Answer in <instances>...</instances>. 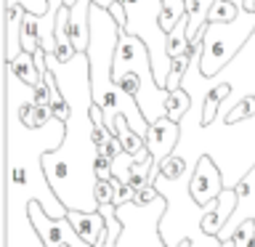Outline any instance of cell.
I'll return each mask as SVG.
<instances>
[{
  "instance_id": "obj_1",
  "label": "cell",
  "mask_w": 255,
  "mask_h": 247,
  "mask_svg": "<svg viewBox=\"0 0 255 247\" xmlns=\"http://www.w3.org/2000/svg\"><path fill=\"white\" fill-rule=\"evenodd\" d=\"M45 61L59 80L64 99L69 101L72 115L67 120V135L56 151L43 157L53 191L69 210L96 213V157L99 146L93 141V91H91V61L88 53H75L72 61H59L56 53H45Z\"/></svg>"
},
{
  "instance_id": "obj_2",
  "label": "cell",
  "mask_w": 255,
  "mask_h": 247,
  "mask_svg": "<svg viewBox=\"0 0 255 247\" xmlns=\"http://www.w3.org/2000/svg\"><path fill=\"white\" fill-rule=\"evenodd\" d=\"M67 123L51 117L43 127H27L19 104L5 93V226L29 218V202H40L51 218H67L69 207L53 191L43 157L64 143Z\"/></svg>"
},
{
  "instance_id": "obj_3",
  "label": "cell",
  "mask_w": 255,
  "mask_h": 247,
  "mask_svg": "<svg viewBox=\"0 0 255 247\" xmlns=\"http://www.w3.org/2000/svg\"><path fill=\"white\" fill-rule=\"evenodd\" d=\"M115 83L123 88L125 93H130L135 104L141 107L143 117L151 123H157L159 117H167L165 101H167V88H159L154 69H151V53L149 45L143 43L138 35L130 32H120V43L115 51V69H112Z\"/></svg>"
},
{
  "instance_id": "obj_4",
  "label": "cell",
  "mask_w": 255,
  "mask_h": 247,
  "mask_svg": "<svg viewBox=\"0 0 255 247\" xmlns=\"http://www.w3.org/2000/svg\"><path fill=\"white\" fill-rule=\"evenodd\" d=\"M255 32V11H239L234 21H223V24H213L207 21V27L202 29V67L205 77H215L234 56L245 48V43L253 37Z\"/></svg>"
},
{
  "instance_id": "obj_5",
  "label": "cell",
  "mask_w": 255,
  "mask_h": 247,
  "mask_svg": "<svg viewBox=\"0 0 255 247\" xmlns=\"http://www.w3.org/2000/svg\"><path fill=\"white\" fill-rule=\"evenodd\" d=\"M123 3L128 13V27L125 32L138 35L149 45L151 53V69L159 88H165L167 75H170L173 59L167 56V32L159 27V13H162V0H117Z\"/></svg>"
},
{
  "instance_id": "obj_6",
  "label": "cell",
  "mask_w": 255,
  "mask_h": 247,
  "mask_svg": "<svg viewBox=\"0 0 255 247\" xmlns=\"http://www.w3.org/2000/svg\"><path fill=\"white\" fill-rule=\"evenodd\" d=\"M167 210V199L157 197L149 205H135L125 202L117 207V218L123 223L117 247H167L162 234H159V223ZM181 247H191V242H183Z\"/></svg>"
},
{
  "instance_id": "obj_7",
  "label": "cell",
  "mask_w": 255,
  "mask_h": 247,
  "mask_svg": "<svg viewBox=\"0 0 255 247\" xmlns=\"http://www.w3.org/2000/svg\"><path fill=\"white\" fill-rule=\"evenodd\" d=\"M191 197L197 199L199 205H210L221 197V191L226 189V181H223V173L218 162L210 154H202L194 165V173H191Z\"/></svg>"
},
{
  "instance_id": "obj_8",
  "label": "cell",
  "mask_w": 255,
  "mask_h": 247,
  "mask_svg": "<svg viewBox=\"0 0 255 247\" xmlns=\"http://www.w3.org/2000/svg\"><path fill=\"white\" fill-rule=\"evenodd\" d=\"M178 141H181V123H173L170 117H159L157 123L149 125L146 149L151 151L157 165H162V159L178 149Z\"/></svg>"
},
{
  "instance_id": "obj_9",
  "label": "cell",
  "mask_w": 255,
  "mask_h": 247,
  "mask_svg": "<svg viewBox=\"0 0 255 247\" xmlns=\"http://www.w3.org/2000/svg\"><path fill=\"white\" fill-rule=\"evenodd\" d=\"M234 189H237L239 205H237L234 215L229 218V223L221 229V234H218L221 242L231 239V234H234V229L239 226V223H245V221H253V218H255V165L245 173V178L239 181Z\"/></svg>"
},
{
  "instance_id": "obj_10",
  "label": "cell",
  "mask_w": 255,
  "mask_h": 247,
  "mask_svg": "<svg viewBox=\"0 0 255 247\" xmlns=\"http://www.w3.org/2000/svg\"><path fill=\"white\" fill-rule=\"evenodd\" d=\"M91 3L93 0H77L69 13V35L77 53H88L91 45Z\"/></svg>"
},
{
  "instance_id": "obj_11",
  "label": "cell",
  "mask_w": 255,
  "mask_h": 247,
  "mask_svg": "<svg viewBox=\"0 0 255 247\" xmlns=\"http://www.w3.org/2000/svg\"><path fill=\"white\" fill-rule=\"evenodd\" d=\"M69 223L75 226V231L80 237L85 239L88 245H99V239L104 237V231H107V218H104L101 210L96 213H83V210H69L67 213Z\"/></svg>"
},
{
  "instance_id": "obj_12",
  "label": "cell",
  "mask_w": 255,
  "mask_h": 247,
  "mask_svg": "<svg viewBox=\"0 0 255 247\" xmlns=\"http://www.w3.org/2000/svg\"><path fill=\"white\" fill-rule=\"evenodd\" d=\"M24 8L19 3L5 0V61H13L24 48H21V21H24Z\"/></svg>"
},
{
  "instance_id": "obj_13",
  "label": "cell",
  "mask_w": 255,
  "mask_h": 247,
  "mask_svg": "<svg viewBox=\"0 0 255 247\" xmlns=\"http://www.w3.org/2000/svg\"><path fill=\"white\" fill-rule=\"evenodd\" d=\"M115 135L120 138V143H123V149L128 151V154H133L135 159H146L151 157V151L146 149V138H143L141 133H135L130 123H128V117L120 115L115 120Z\"/></svg>"
},
{
  "instance_id": "obj_14",
  "label": "cell",
  "mask_w": 255,
  "mask_h": 247,
  "mask_svg": "<svg viewBox=\"0 0 255 247\" xmlns=\"http://www.w3.org/2000/svg\"><path fill=\"white\" fill-rule=\"evenodd\" d=\"M215 0H186V35L191 43H197L202 29L207 27V16H210Z\"/></svg>"
},
{
  "instance_id": "obj_15",
  "label": "cell",
  "mask_w": 255,
  "mask_h": 247,
  "mask_svg": "<svg viewBox=\"0 0 255 247\" xmlns=\"http://www.w3.org/2000/svg\"><path fill=\"white\" fill-rule=\"evenodd\" d=\"M5 67L13 72L19 80H24L27 85H40L43 83V75H40V69H37V61H35V53H27V51H21L19 56H16L13 61H5Z\"/></svg>"
},
{
  "instance_id": "obj_16",
  "label": "cell",
  "mask_w": 255,
  "mask_h": 247,
  "mask_svg": "<svg viewBox=\"0 0 255 247\" xmlns=\"http://www.w3.org/2000/svg\"><path fill=\"white\" fill-rule=\"evenodd\" d=\"M191 96L186 88H175V91L167 93V101H165V112H167V117L173 120V123H181L183 117H186V112L191 109Z\"/></svg>"
},
{
  "instance_id": "obj_17",
  "label": "cell",
  "mask_w": 255,
  "mask_h": 247,
  "mask_svg": "<svg viewBox=\"0 0 255 247\" xmlns=\"http://www.w3.org/2000/svg\"><path fill=\"white\" fill-rule=\"evenodd\" d=\"M183 53H191V40L186 35V19H181L167 32V56L175 59V56H183Z\"/></svg>"
},
{
  "instance_id": "obj_18",
  "label": "cell",
  "mask_w": 255,
  "mask_h": 247,
  "mask_svg": "<svg viewBox=\"0 0 255 247\" xmlns=\"http://www.w3.org/2000/svg\"><path fill=\"white\" fill-rule=\"evenodd\" d=\"M21 48L27 53H35L40 48V16L35 13H24V21H21Z\"/></svg>"
},
{
  "instance_id": "obj_19",
  "label": "cell",
  "mask_w": 255,
  "mask_h": 247,
  "mask_svg": "<svg viewBox=\"0 0 255 247\" xmlns=\"http://www.w3.org/2000/svg\"><path fill=\"white\" fill-rule=\"evenodd\" d=\"M239 11H242V5L231 3V0H215L213 8H210V16H207V21L213 24H223V21H234Z\"/></svg>"
},
{
  "instance_id": "obj_20",
  "label": "cell",
  "mask_w": 255,
  "mask_h": 247,
  "mask_svg": "<svg viewBox=\"0 0 255 247\" xmlns=\"http://www.w3.org/2000/svg\"><path fill=\"white\" fill-rule=\"evenodd\" d=\"M253 117H255V96H245V99L229 112L226 125H237V123H245V120H253Z\"/></svg>"
},
{
  "instance_id": "obj_21",
  "label": "cell",
  "mask_w": 255,
  "mask_h": 247,
  "mask_svg": "<svg viewBox=\"0 0 255 247\" xmlns=\"http://www.w3.org/2000/svg\"><path fill=\"white\" fill-rule=\"evenodd\" d=\"M96 202H99V207L115 202V178L96 183Z\"/></svg>"
},
{
  "instance_id": "obj_22",
  "label": "cell",
  "mask_w": 255,
  "mask_h": 247,
  "mask_svg": "<svg viewBox=\"0 0 255 247\" xmlns=\"http://www.w3.org/2000/svg\"><path fill=\"white\" fill-rule=\"evenodd\" d=\"M135 199V189L133 186H128V183H123L120 178H115V207H120V205H125V202H133Z\"/></svg>"
},
{
  "instance_id": "obj_23",
  "label": "cell",
  "mask_w": 255,
  "mask_h": 247,
  "mask_svg": "<svg viewBox=\"0 0 255 247\" xmlns=\"http://www.w3.org/2000/svg\"><path fill=\"white\" fill-rule=\"evenodd\" d=\"M11 3H19L24 11H29V13H35V16H48V0H11Z\"/></svg>"
},
{
  "instance_id": "obj_24",
  "label": "cell",
  "mask_w": 255,
  "mask_h": 247,
  "mask_svg": "<svg viewBox=\"0 0 255 247\" xmlns=\"http://www.w3.org/2000/svg\"><path fill=\"white\" fill-rule=\"evenodd\" d=\"M96 178H99V181L115 178V173H112V159H109V157H104V154L96 157Z\"/></svg>"
},
{
  "instance_id": "obj_25",
  "label": "cell",
  "mask_w": 255,
  "mask_h": 247,
  "mask_svg": "<svg viewBox=\"0 0 255 247\" xmlns=\"http://www.w3.org/2000/svg\"><path fill=\"white\" fill-rule=\"evenodd\" d=\"M157 197H162V194L157 191V186H143V189L135 191V199H133V202H135V205H149V202H154Z\"/></svg>"
},
{
  "instance_id": "obj_26",
  "label": "cell",
  "mask_w": 255,
  "mask_h": 247,
  "mask_svg": "<svg viewBox=\"0 0 255 247\" xmlns=\"http://www.w3.org/2000/svg\"><path fill=\"white\" fill-rule=\"evenodd\" d=\"M221 247H234V239H226V242H223Z\"/></svg>"
},
{
  "instance_id": "obj_27",
  "label": "cell",
  "mask_w": 255,
  "mask_h": 247,
  "mask_svg": "<svg viewBox=\"0 0 255 247\" xmlns=\"http://www.w3.org/2000/svg\"><path fill=\"white\" fill-rule=\"evenodd\" d=\"M247 247H255V234L250 237V242H247Z\"/></svg>"
}]
</instances>
